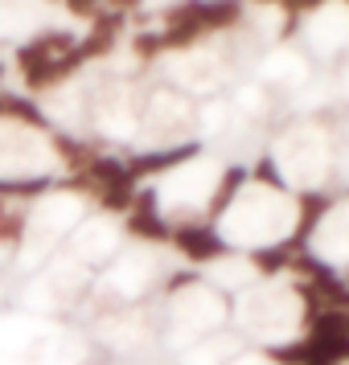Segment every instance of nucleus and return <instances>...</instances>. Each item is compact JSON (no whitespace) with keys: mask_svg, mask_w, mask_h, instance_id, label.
Listing matches in <instances>:
<instances>
[{"mask_svg":"<svg viewBox=\"0 0 349 365\" xmlns=\"http://www.w3.org/2000/svg\"><path fill=\"white\" fill-rule=\"evenodd\" d=\"M123 230L132 234L136 242H152V247L173 242V226H168V217H161V210H156V189H140V193H136L132 214L123 217Z\"/></svg>","mask_w":349,"mask_h":365,"instance_id":"nucleus-1","label":"nucleus"},{"mask_svg":"<svg viewBox=\"0 0 349 365\" xmlns=\"http://www.w3.org/2000/svg\"><path fill=\"white\" fill-rule=\"evenodd\" d=\"M173 247L181 250V259L185 263H193V267L214 263V259H222V255L231 250L214 234L210 222H181V226H173Z\"/></svg>","mask_w":349,"mask_h":365,"instance_id":"nucleus-2","label":"nucleus"},{"mask_svg":"<svg viewBox=\"0 0 349 365\" xmlns=\"http://www.w3.org/2000/svg\"><path fill=\"white\" fill-rule=\"evenodd\" d=\"M198 152H201L198 144H177V148H165V152H132L123 165H128V177L140 185V181H148V177H156V173H168V168L193 160Z\"/></svg>","mask_w":349,"mask_h":365,"instance_id":"nucleus-3","label":"nucleus"},{"mask_svg":"<svg viewBox=\"0 0 349 365\" xmlns=\"http://www.w3.org/2000/svg\"><path fill=\"white\" fill-rule=\"evenodd\" d=\"M79 46L74 37L66 34V29H50V34H37L34 41H25L17 50V66H21V74H34V70H41L46 62H54L58 53H70Z\"/></svg>","mask_w":349,"mask_h":365,"instance_id":"nucleus-4","label":"nucleus"},{"mask_svg":"<svg viewBox=\"0 0 349 365\" xmlns=\"http://www.w3.org/2000/svg\"><path fill=\"white\" fill-rule=\"evenodd\" d=\"M83 66H86V58L79 53V46H74L70 53H58V58L46 62L41 70L25 74V91H29V95H37V91H54V86H62L66 78H74Z\"/></svg>","mask_w":349,"mask_h":365,"instance_id":"nucleus-5","label":"nucleus"},{"mask_svg":"<svg viewBox=\"0 0 349 365\" xmlns=\"http://www.w3.org/2000/svg\"><path fill=\"white\" fill-rule=\"evenodd\" d=\"M296 205H300V226H296V234H292V242H308V234L320 226V217L329 214V193H320V189H300L296 193Z\"/></svg>","mask_w":349,"mask_h":365,"instance_id":"nucleus-6","label":"nucleus"},{"mask_svg":"<svg viewBox=\"0 0 349 365\" xmlns=\"http://www.w3.org/2000/svg\"><path fill=\"white\" fill-rule=\"evenodd\" d=\"M247 168L243 165H231L226 173H222V181H218V189H214V197H210V210H206V222H214V217H222L226 210H231V201L238 197V189L247 185Z\"/></svg>","mask_w":349,"mask_h":365,"instance_id":"nucleus-7","label":"nucleus"},{"mask_svg":"<svg viewBox=\"0 0 349 365\" xmlns=\"http://www.w3.org/2000/svg\"><path fill=\"white\" fill-rule=\"evenodd\" d=\"M0 119H13V123H25V128H50L46 111H41L34 99H25V95H4V91H0Z\"/></svg>","mask_w":349,"mask_h":365,"instance_id":"nucleus-8","label":"nucleus"},{"mask_svg":"<svg viewBox=\"0 0 349 365\" xmlns=\"http://www.w3.org/2000/svg\"><path fill=\"white\" fill-rule=\"evenodd\" d=\"M238 21H243V0H206V4H201V25H206V34L234 29Z\"/></svg>","mask_w":349,"mask_h":365,"instance_id":"nucleus-9","label":"nucleus"},{"mask_svg":"<svg viewBox=\"0 0 349 365\" xmlns=\"http://www.w3.org/2000/svg\"><path fill=\"white\" fill-rule=\"evenodd\" d=\"M296 250H304L300 242H280V247H267V250H251V267L255 271H263V275H275V271H283V267H292V255Z\"/></svg>","mask_w":349,"mask_h":365,"instance_id":"nucleus-10","label":"nucleus"},{"mask_svg":"<svg viewBox=\"0 0 349 365\" xmlns=\"http://www.w3.org/2000/svg\"><path fill=\"white\" fill-rule=\"evenodd\" d=\"M136 193H140V185L136 181H119V185H111V189H99V210L128 217L132 214V205H136Z\"/></svg>","mask_w":349,"mask_h":365,"instance_id":"nucleus-11","label":"nucleus"},{"mask_svg":"<svg viewBox=\"0 0 349 365\" xmlns=\"http://www.w3.org/2000/svg\"><path fill=\"white\" fill-rule=\"evenodd\" d=\"M161 37H165V53H181V50H193L201 37H206V25H201V21L168 25V29H161Z\"/></svg>","mask_w":349,"mask_h":365,"instance_id":"nucleus-12","label":"nucleus"},{"mask_svg":"<svg viewBox=\"0 0 349 365\" xmlns=\"http://www.w3.org/2000/svg\"><path fill=\"white\" fill-rule=\"evenodd\" d=\"M54 148H58V156H62V165H66L70 173H83V168L99 156V152H91L86 144L70 140V135H58V140H54Z\"/></svg>","mask_w":349,"mask_h":365,"instance_id":"nucleus-13","label":"nucleus"},{"mask_svg":"<svg viewBox=\"0 0 349 365\" xmlns=\"http://www.w3.org/2000/svg\"><path fill=\"white\" fill-rule=\"evenodd\" d=\"M132 53L140 58V62L161 58V53H165V37H161V29H140V34L132 37Z\"/></svg>","mask_w":349,"mask_h":365,"instance_id":"nucleus-14","label":"nucleus"},{"mask_svg":"<svg viewBox=\"0 0 349 365\" xmlns=\"http://www.w3.org/2000/svg\"><path fill=\"white\" fill-rule=\"evenodd\" d=\"M267 361L275 365H308V341H288V345H271Z\"/></svg>","mask_w":349,"mask_h":365,"instance_id":"nucleus-15","label":"nucleus"},{"mask_svg":"<svg viewBox=\"0 0 349 365\" xmlns=\"http://www.w3.org/2000/svg\"><path fill=\"white\" fill-rule=\"evenodd\" d=\"M201 4L206 0H177V4H168L165 13H161V21L168 25H185V21H201Z\"/></svg>","mask_w":349,"mask_h":365,"instance_id":"nucleus-16","label":"nucleus"},{"mask_svg":"<svg viewBox=\"0 0 349 365\" xmlns=\"http://www.w3.org/2000/svg\"><path fill=\"white\" fill-rule=\"evenodd\" d=\"M251 177H255V181L259 185H267V189H283V177H280V168H275V160H271V156H259V160H255V168H251Z\"/></svg>","mask_w":349,"mask_h":365,"instance_id":"nucleus-17","label":"nucleus"},{"mask_svg":"<svg viewBox=\"0 0 349 365\" xmlns=\"http://www.w3.org/2000/svg\"><path fill=\"white\" fill-rule=\"evenodd\" d=\"M62 4H66L70 17H79V21H95L103 13V0H62Z\"/></svg>","mask_w":349,"mask_h":365,"instance_id":"nucleus-18","label":"nucleus"},{"mask_svg":"<svg viewBox=\"0 0 349 365\" xmlns=\"http://www.w3.org/2000/svg\"><path fill=\"white\" fill-rule=\"evenodd\" d=\"M189 283H198V271H177V275H168V283H165V296H173V292H185Z\"/></svg>","mask_w":349,"mask_h":365,"instance_id":"nucleus-19","label":"nucleus"},{"mask_svg":"<svg viewBox=\"0 0 349 365\" xmlns=\"http://www.w3.org/2000/svg\"><path fill=\"white\" fill-rule=\"evenodd\" d=\"M103 4H107V13H119V17H128V13L140 9V0H103Z\"/></svg>","mask_w":349,"mask_h":365,"instance_id":"nucleus-20","label":"nucleus"},{"mask_svg":"<svg viewBox=\"0 0 349 365\" xmlns=\"http://www.w3.org/2000/svg\"><path fill=\"white\" fill-rule=\"evenodd\" d=\"M325 0H296V9H292V17H300V13H313V9H320Z\"/></svg>","mask_w":349,"mask_h":365,"instance_id":"nucleus-21","label":"nucleus"},{"mask_svg":"<svg viewBox=\"0 0 349 365\" xmlns=\"http://www.w3.org/2000/svg\"><path fill=\"white\" fill-rule=\"evenodd\" d=\"M251 4H280V9H288V13L296 9V0H251Z\"/></svg>","mask_w":349,"mask_h":365,"instance_id":"nucleus-22","label":"nucleus"},{"mask_svg":"<svg viewBox=\"0 0 349 365\" xmlns=\"http://www.w3.org/2000/svg\"><path fill=\"white\" fill-rule=\"evenodd\" d=\"M0 78H4V66H0Z\"/></svg>","mask_w":349,"mask_h":365,"instance_id":"nucleus-23","label":"nucleus"},{"mask_svg":"<svg viewBox=\"0 0 349 365\" xmlns=\"http://www.w3.org/2000/svg\"><path fill=\"white\" fill-rule=\"evenodd\" d=\"M54 4H62V0H54Z\"/></svg>","mask_w":349,"mask_h":365,"instance_id":"nucleus-24","label":"nucleus"},{"mask_svg":"<svg viewBox=\"0 0 349 365\" xmlns=\"http://www.w3.org/2000/svg\"><path fill=\"white\" fill-rule=\"evenodd\" d=\"M345 283H349V275H345Z\"/></svg>","mask_w":349,"mask_h":365,"instance_id":"nucleus-25","label":"nucleus"}]
</instances>
